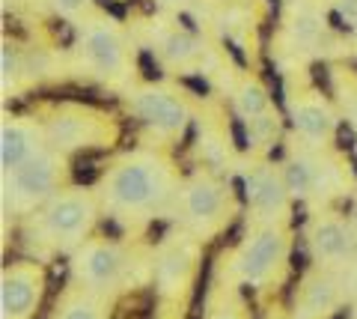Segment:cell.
Returning <instances> with one entry per match:
<instances>
[{"instance_id": "10", "label": "cell", "mask_w": 357, "mask_h": 319, "mask_svg": "<svg viewBox=\"0 0 357 319\" xmlns=\"http://www.w3.org/2000/svg\"><path fill=\"white\" fill-rule=\"evenodd\" d=\"M248 200L253 206L256 218H262L268 224L283 218L289 206V188L283 182V173H277L271 168H253L248 173Z\"/></svg>"}, {"instance_id": "21", "label": "cell", "mask_w": 357, "mask_h": 319, "mask_svg": "<svg viewBox=\"0 0 357 319\" xmlns=\"http://www.w3.org/2000/svg\"><path fill=\"white\" fill-rule=\"evenodd\" d=\"M295 36L301 39V42H312L319 36V21L312 18V15H301L298 21H295Z\"/></svg>"}, {"instance_id": "2", "label": "cell", "mask_w": 357, "mask_h": 319, "mask_svg": "<svg viewBox=\"0 0 357 319\" xmlns=\"http://www.w3.org/2000/svg\"><path fill=\"white\" fill-rule=\"evenodd\" d=\"M96 221V200L86 191H60L36 212V236L51 248L84 242Z\"/></svg>"}, {"instance_id": "12", "label": "cell", "mask_w": 357, "mask_h": 319, "mask_svg": "<svg viewBox=\"0 0 357 319\" xmlns=\"http://www.w3.org/2000/svg\"><path fill=\"white\" fill-rule=\"evenodd\" d=\"M84 57L89 63V69L96 75H116L122 69V63H126V51H122V42L119 36L110 27H89L84 33Z\"/></svg>"}, {"instance_id": "20", "label": "cell", "mask_w": 357, "mask_h": 319, "mask_svg": "<svg viewBox=\"0 0 357 319\" xmlns=\"http://www.w3.org/2000/svg\"><path fill=\"white\" fill-rule=\"evenodd\" d=\"M161 54L170 63H188L197 54V42L188 33H170L161 45Z\"/></svg>"}, {"instance_id": "5", "label": "cell", "mask_w": 357, "mask_h": 319, "mask_svg": "<svg viewBox=\"0 0 357 319\" xmlns=\"http://www.w3.org/2000/svg\"><path fill=\"white\" fill-rule=\"evenodd\" d=\"M286 260V233L277 224L262 227L241 245L236 254V272L244 283L259 287L274 274V269Z\"/></svg>"}, {"instance_id": "19", "label": "cell", "mask_w": 357, "mask_h": 319, "mask_svg": "<svg viewBox=\"0 0 357 319\" xmlns=\"http://www.w3.org/2000/svg\"><path fill=\"white\" fill-rule=\"evenodd\" d=\"M236 107H238V114L248 119H256V117H262V114H268V96H265V90H262V84H256V81H248L238 90V96H236Z\"/></svg>"}, {"instance_id": "26", "label": "cell", "mask_w": 357, "mask_h": 319, "mask_svg": "<svg viewBox=\"0 0 357 319\" xmlns=\"http://www.w3.org/2000/svg\"><path fill=\"white\" fill-rule=\"evenodd\" d=\"M349 292L357 299V260H354V266H351V274H349Z\"/></svg>"}, {"instance_id": "27", "label": "cell", "mask_w": 357, "mask_h": 319, "mask_svg": "<svg viewBox=\"0 0 357 319\" xmlns=\"http://www.w3.org/2000/svg\"><path fill=\"white\" fill-rule=\"evenodd\" d=\"M161 3H170V0H161Z\"/></svg>"}, {"instance_id": "3", "label": "cell", "mask_w": 357, "mask_h": 319, "mask_svg": "<svg viewBox=\"0 0 357 319\" xmlns=\"http://www.w3.org/2000/svg\"><path fill=\"white\" fill-rule=\"evenodd\" d=\"M66 176V158L57 149H42L18 170L3 173V200L13 209H33L48 203L54 194H60V182Z\"/></svg>"}, {"instance_id": "8", "label": "cell", "mask_w": 357, "mask_h": 319, "mask_svg": "<svg viewBox=\"0 0 357 319\" xmlns=\"http://www.w3.org/2000/svg\"><path fill=\"white\" fill-rule=\"evenodd\" d=\"M131 107L140 117V123L152 128L155 135H176L188 123V105L182 98L167 90H155V87L134 96Z\"/></svg>"}, {"instance_id": "17", "label": "cell", "mask_w": 357, "mask_h": 319, "mask_svg": "<svg viewBox=\"0 0 357 319\" xmlns=\"http://www.w3.org/2000/svg\"><path fill=\"white\" fill-rule=\"evenodd\" d=\"M283 182H286L289 194L307 197V194H312L321 185V170H319V164L310 161V158L289 161L286 170H283Z\"/></svg>"}, {"instance_id": "28", "label": "cell", "mask_w": 357, "mask_h": 319, "mask_svg": "<svg viewBox=\"0 0 357 319\" xmlns=\"http://www.w3.org/2000/svg\"><path fill=\"white\" fill-rule=\"evenodd\" d=\"M354 24H357V21H354Z\"/></svg>"}, {"instance_id": "14", "label": "cell", "mask_w": 357, "mask_h": 319, "mask_svg": "<svg viewBox=\"0 0 357 319\" xmlns=\"http://www.w3.org/2000/svg\"><path fill=\"white\" fill-rule=\"evenodd\" d=\"M292 123L310 144H325L333 135L337 119H333V111L319 96H301L292 102Z\"/></svg>"}, {"instance_id": "11", "label": "cell", "mask_w": 357, "mask_h": 319, "mask_svg": "<svg viewBox=\"0 0 357 319\" xmlns=\"http://www.w3.org/2000/svg\"><path fill=\"white\" fill-rule=\"evenodd\" d=\"M310 251L319 262H345L351 257V230L340 218L321 215L310 224Z\"/></svg>"}, {"instance_id": "25", "label": "cell", "mask_w": 357, "mask_h": 319, "mask_svg": "<svg viewBox=\"0 0 357 319\" xmlns=\"http://www.w3.org/2000/svg\"><path fill=\"white\" fill-rule=\"evenodd\" d=\"M211 319H241V313L236 311V307H220V311L211 316Z\"/></svg>"}, {"instance_id": "15", "label": "cell", "mask_w": 357, "mask_h": 319, "mask_svg": "<svg viewBox=\"0 0 357 319\" xmlns=\"http://www.w3.org/2000/svg\"><path fill=\"white\" fill-rule=\"evenodd\" d=\"M45 131V144L57 152L75 149V147H86L96 138V123L86 119L84 114H57L42 126Z\"/></svg>"}, {"instance_id": "1", "label": "cell", "mask_w": 357, "mask_h": 319, "mask_svg": "<svg viewBox=\"0 0 357 319\" xmlns=\"http://www.w3.org/2000/svg\"><path fill=\"white\" fill-rule=\"evenodd\" d=\"M170 191V168L149 152L116 161L105 179V203L114 215H149Z\"/></svg>"}, {"instance_id": "4", "label": "cell", "mask_w": 357, "mask_h": 319, "mask_svg": "<svg viewBox=\"0 0 357 319\" xmlns=\"http://www.w3.org/2000/svg\"><path fill=\"white\" fill-rule=\"evenodd\" d=\"M128 260L122 248L114 242H86V245L75 254L72 272L77 283H84L89 292H107L126 278Z\"/></svg>"}, {"instance_id": "18", "label": "cell", "mask_w": 357, "mask_h": 319, "mask_svg": "<svg viewBox=\"0 0 357 319\" xmlns=\"http://www.w3.org/2000/svg\"><path fill=\"white\" fill-rule=\"evenodd\" d=\"M110 311L107 304L98 299V292H81V295H72V299H66L54 319H107Z\"/></svg>"}, {"instance_id": "13", "label": "cell", "mask_w": 357, "mask_h": 319, "mask_svg": "<svg viewBox=\"0 0 357 319\" xmlns=\"http://www.w3.org/2000/svg\"><path fill=\"white\" fill-rule=\"evenodd\" d=\"M191 269H194V248L191 242H173L167 245L158 257L155 266V278H158V290L164 295H173L178 290H185V283L191 281Z\"/></svg>"}, {"instance_id": "7", "label": "cell", "mask_w": 357, "mask_h": 319, "mask_svg": "<svg viewBox=\"0 0 357 319\" xmlns=\"http://www.w3.org/2000/svg\"><path fill=\"white\" fill-rule=\"evenodd\" d=\"M223 188L220 182H215L211 176H197L188 182V188L182 194V212L185 224L197 230L199 236L215 233L223 221Z\"/></svg>"}, {"instance_id": "24", "label": "cell", "mask_w": 357, "mask_h": 319, "mask_svg": "<svg viewBox=\"0 0 357 319\" xmlns=\"http://www.w3.org/2000/svg\"><path fill=\"white\" fill-rule=\"evenodd\" d=\"M340 13H342L345 18L357 21V0H342V3H340Z\"/></svg>"}, {"instance_id": "22", "label": "cell", "mask_w": 357, "mask_h": 319, "mask_svg": "<svg viewBox=\"0 0 357 319\" xmlns=\"http://www.w3.org/2000/svg\"><path fill=\"white\" fill-rule=\"evenodd\" d=\"M0 60H3V90H9V81H15V75H18V60H15L13 45H3Z\"/></svg>"}, {"instance_id": "6", "label": "cell", "mask_w": 357, "mask_h": 319, "mask_svg": "<svg viewBox=\"0 0 357 319\" xmlns=\"http://www.w3.org/2000/svg\"><path fill=\"white\" fill-rule=\"evenodd\" d=\"M45 274L33 262H15L0 281V319H30L42 299Z\"/></svg>"}, {"instance_id": "16", "label": "cell", "mask_w": 357, "mask_h": 319, "mask_svg": "<svg viewBox=\"0 0 357 319\" xmlns=\"http://www.w3.org/2000/svg\"><path fill=\"white\" fill-rule=\"evenodd\" d=\"M337 283L331 278H316L307 283L298 304V319H321L333 304H337Z\"/></svg>"}, {"instance_id": "23", "label": "cell", "mask_w": 357, "mask_h": 319, "mask_svg": "<svg viewBox=\"0 0 357 319\" xmlns=\"http://www.w3.org/2000/svg\"><path fill=\"white\" fill-rule=\"evenodd\" d=\"M54 3H57L60 13H77L84 6V0H54Z\"/></svg>"}, {"instance_id": "9", "label": "cell", "mask_w": 357, "mask_h": 319, "mask_svg": "<svg viewBox=\"0 0 357 319\" xmlns=\"http://www.w3.org/2000/svg\"><path fill=\"white\" fill-rule=\"evenodd\" d=\"M45 131L33 119L13 117L0 126V168L3 173L18 170L24 161H30L36 152H42Z\"/></svg>"}]
</instances>
